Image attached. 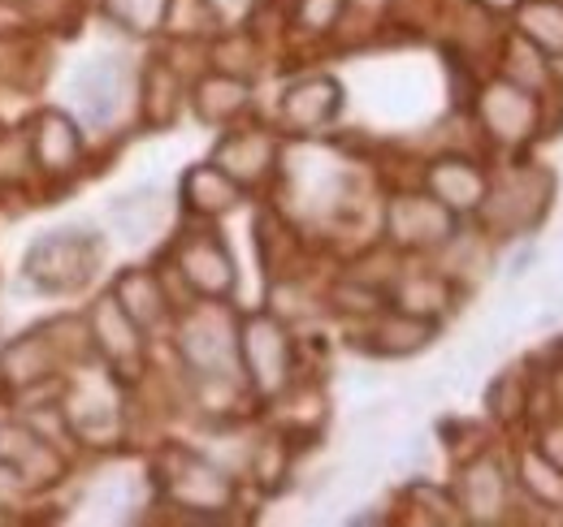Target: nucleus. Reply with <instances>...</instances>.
<instances>
[{"label": "nucleus", "mask_w": 563, "mask_h": 527, "mask_svg": "<svg viewBox=\"0 0 563 527\" xmlns=\"http://www.w3.org/2000/svg\"><path fill=\"white\" fill-rule=\"evenodd\" d=\"M100 260H104V243L91 229H57L31 243L22 272L44 294H74L91 281Z\"/></svg>", "instance_id": "nucleus-1"}, {"label": "nucleus", "mask_w": 563, "mask_h": 527, "mask_svg": "<svg viewBox=\"0 0 563 527\" xmlns=\"http://www.w3.org/2000/svg\"><path fill=\"white\" fill-rule=\"evenodd\" d=\"M87 333L96 355L104 359V368L113 372V381H140L143 372V329L122 312V303L113 294L96 299L87 312Z\"/></svg>", "instance_id": "nucleus-2"}, {"label": "nucleus", "mask_w": 563, "mask_h": 527, "mask_svg": "<svg viewBox=\"0 0 563 527\" xmlns=\"http://www.w3.org/2000/svg\"><path fill=\"white\" fill-rule=\"evenodd\" d=\"M239 359L256 394H278L290 381V337L274 316H247L239 329Z\"/></svg>", "instance_id": "nucleus-3"}, {"label": "nucleus", "mask_w": 563, "mask_h": 527, "mask_svg": "<svg viewBox=\"0 0 563 527\" xmlns=\"http://www.w3.org/2000/svg\"><path fill=\"white\" fill-rule=\"evenodd\" d=\"M0 467L18 475L22 489H44L66 475V459L53 450L48 437L31 428V419H4L0 424Z\"/></svg>", "instance_id": "nucleus-4"}, {"label": "nucleus", "mask_w": 563, "mask_h": 527, "mask_svg": "<svg viewBox=\"0 0 563 527\" xmlns=\"http://www.w3.org/2000/svg\"><path fill=\"white\" fill-rule=\"evenodd\" d=\"M178 346L191 372L200 377H234V359H239V333L230 329V321L221 312H196L187 316V325L178 329Z\"/></svg>", "instance_id": "nucleus-5"}, {"label": "nucleus", "mask_w": 563, "mask_h": 527, "mask_svg": "<svg viewBox=\"0 0 563 527\" xmlns=\"http://www.w3.org/2000/svg\"><path fill=\"white\" fill-rule=\"evenodd\" d=\"M161 489L169 502L187 506V511H225L230 497H234V484L212 467V462L196 459V455H183L174 450L165 467H161Z\"/></svg>", "instance_id": "nucleus-6"}, {"label": "nucleus", "mask_w": 563, "mask_h": 527, "mask_svg": "<svg viewBox=\"0 0 563 527\" xmlns=\"http://www.w3.org/2000/svg\"><path fill=\"white\" fill-rule=\"evenodd\" d=\"M31 160L40 173H48L53 182L74 178L78 165H82V131L70 113L62 109H44L35 122H31Z\"/></svg>", "instance_id": "nucleus-7"}, {"label": "nucleus", "mask_w": 563, "mask_h": 527, "mask_svg": "<svg viewBox=\"0 0 563 527\" xmlns=\"http://www.w3.org/2000/svg\"><path fill=\"white\" fill-rule=\"evenodd\" d=\"M174 264H178L183 281L196 294H205V299H225L234 290V281H239L234 277V260H230V251H225V243L217 234H191V238H183L178 251H174Z\"/></svg>", "instance_id": "nucleus-8"}, {"label": "nucleus", "mask_w": 563, "mask_h": 527, "mask_svg": "<svg viewBox=\"0 0 563 527\" xmlns=\"http://www.w3.org/2000/svg\"><path fill=\"white\" fill-rule=\"evenodd\" d=\"M386 234L399 247H433L455 234V212L433 195H399L386 212Z\"/></svg>", "instance_id": "nucleus-9"}, {"label": "nucleus", "mask_w": 563, "mask_h": 527, "mask_svg": "<svg viewBox=\"0 0 563 527\" xmlns=\"http://www.w3.org/2000/svg\"><path fill=\"white\" fill-rule=\"evenodd\" d=\"M339 109H343V87L330 74L299 78L282 96V122L290 131H321V126H330L339 117Z\"/></svg>", "instance_id": "nucleus-10"}, {"label": "nucleus", "mask_w": 563, "mask_h": 527, "mask_svg": "<svg viewBox=\"0 0 563 527\" xmlns=\"http://www.w3.org/2000/svg\"><path fill=\"white\" fill-rule=\"evenodd\" d=\"M57 372V350L44 333H22L0 350V377L9 390H35Z\"/></svg>", "instance_id": "nucleus-11"}, {"label": "nucleus", "mask_w": 563, "mask_h": 527, "mask_svg": "<svg viewBox=\"0 0 563 527\" xmlns=\"http://www.w3.org/2000/svg\"><path fill=\"white\" fill-rule=\"evenodd\" d=\"M482 122L490 126L494 138L516 143V138H525V134L533 131L538 104H533V96H529L525 87H516V82H494L490 91L482 96Z\"/></svg>", "instance_id": "nucleus-12"}, {"label": "nucleus", "mask_w": 563, "mask_h": 527, "mask_svg": "<svg viewBox=\"0 0 563 527\" xmlns=\"http://www.w3.org/2000/svg\"><path fill=\"white\" fill-rule=\"evenodd\" d=\"M429 195L446 203L451 212H473L486 203V178L464 156H442L429 165Z\"/></svg>", "instance_id": "nucleus-13"}, {"label": "nucleus", "mask_w": 563, "mask_h": 527, "mask_svg": "<svg viewBox=\"0 0 563 527\" xmlns=\"http://www.w3.org/2000/svg\"><path fill=\"white\" fill-rule=\"evenodd\" d=\"M274 156H278V143H274L269 134L243 131V134H225V138H221L212 165L225 169L239 187H247V182H261V178L274 169Z\"/></svg>", "instance_id": "nucleus-14"}, {"label": "nucleus", "mask_w": 563, "mask_h": 527, "mask_svg": "<svg viewBox=\"0 0 563 527\" xmlns=\"http://www.w3.org/2000/svg\"><path fill=\"white\" fill-rule=\"evenodd\" d=\"M74 91H78L87 117H91L96 126H104V122H113L118 109H122V96H126V66H122L118 57H104V61L87 66L74 78Z\"/></svg>", "instance_id": "nucleus-15"}, {"label": "nucleus", "mask_w": 563, "mask_h": 527, "mask_svg": "<svg viewBox=\"0 0 563 527\" xmlns=\"http://www.w3.org/2000/svg\"><path fill=\"white\" fill-rule=\"evenodd\" d=\"M113 299L122 303V312H126L140 329H156V325H165V316H169L165 290H161L156 272H147V268H126V272L113 281Z\"/></svg>", "instance_id": "nucleus-16"}, {"label": "nucleus", "mask_w": 563, "mask_h": 527, "mask_svg": "<svg viewBox=\"0 0 563 527\" xmlns=\"http://www.w3.org/2000/svg\"><path fill=\"white\" fill-rule=\"evenodd\" d=\"M239 191L243 187L225 169H217V165H196V169L183 173V203L196 216H221V212H230L239 203Z\"/></svg>", "instance_id": "nucleus-17"}, {"label": "nucleus", "mask_w": 563, "mask_h": 527, "mask_svg": "<svg viewBox=\"0 0 563 527\" xmlns=\"http://www.w3.org/2000/svg\"><path fill=\"white\" fill-rule=\"evenodd\" d=\"M433 337V321L429 316H412V312H399V316H386L377 329L368 333V350L373 355H417L421 346H429Z\"/></svg>", "instance_id": "nucleus-18"}, {"label": "nucleus", "mask_w": 563, "mask_h": 527, "mask_svg": "<svg viewBox=\"0 0 563 527\" xmlns=\"http://www.w3.org/2000/svg\"><path fill=\"white\" fill-rule=\"evenodd\" d=\"M247 109V82L243 78H230V74H212L196 87V113L200 122L221 126L230 117H239Z\"/></svg>", "instance_id": "nucleus-19"}, {"label": "nucleus", "mask_w": 563, "mask_h": 527, "mask_svg": "<svg viewBox=\"0 0 563 527\" xmlns=\"http://www.w3.org/2000/svg\"><path fill=\"white\" fill-rule=\"evenodd\" d=\"M516 26H520V35H525L533 48H542V53H551V57H563V4L560 0H525V4L516 9Z\"/></svg>", "instance_id": "nucleus-20"}, {"label": "nucleus", "mask_w": 563, "mask_h": 527, "mask_svg": "<svg viewBox=\"0 0 563 527\" xmlns=\"http://www.w3.org/2000/svg\"><path fill=\"white\" fill-rule=\"evenodd\" d=\"M503 497H507V480L498 475L494 462H473L464 471V511L482 524H494L498 511H503Z\"/></svg>", "instance_id": "nucleus-21"}, {"label": "nucleus", "mask_w": 563, "mask_h": 527, "mask_svg": "<svg viewBox=\"0 0 563 527\" xmlns=\"http://www.w3.org/2000/svg\"><path fill=\"white\" fill-rule=\"evenodd\" d=\"M104 4V18L122 31H135V35H152L165 26V13H169V0H100Z\"/></svg>", "instance_id": "nucleus-22"}, {"label": "nucleus", "mask_w": 563, "mask_h": 527, "mask_svg": "<svg viewBox=\"0 0 563 527\" xmlns=\"http://www.w3.org/2000/svg\"><path fill=\"white\" fill-rule=\"evenodd\" d=\"M178 113V82L165 66H152L143 74V117L152 126H169Z\"/></svg>", "instance_id": "nucleus-23"}, {"label": "nucleus", "mask_w": 563, "mask_h": 527, "mask_svg": "<svg viewBox=\"0 0 563 527\" xmlns=\"http://www.w3.org/2000/svg\"><path fill=\"white\" fill-rule=\"evenodd\" d=\"M507 61H511V82H516V87H525V91H533V87H542V82L551 78V69L542 66V48H533L525 35H520V40H511Z\"/></svg>", "instance_id": "nucleus-24"}, {"label": "nucleus", "mask_w": 563, "mask_h": 527, "mask_svg": "<svg viewBox=\"0 0 563 527\" xmlns=\"http://www.w3.org/2000/svg\"><path fill=\"white\" fill-rule=\"evenodd\" d=\"M520 480L529 493H538L542 502H560L563 497V471L555 462L538 459V455H525L520 459Z\"/></svg>", "instance_id": "nucleus-25"}, {"label": "nucleus", "mask_w": 563, "mask_h": 527, "mask_svg": "<svg viewBox=\"0 0 563 527\" xmlns=\"http://www.w3.org/2000/svg\"><path fill=\"white\" fill-rule=\"evenodd\" d=\"M113 212H118V221L131 229V238H143L156 221H161V208H156V199L152 195H126L113 203Z\"/></svg>", "instance_id": "nucleus-26"}, {"label": "nucleus", "mask_w": 563, "mask_h": 527, "mask_svg": "<svg viewBox=\"0 0 563 527\" xmlns=\"http://www.w3.org/2000/svg\"><path fill=\"white\" fill-rule=\"evenodd\" d=\"M343 4L347 0H299V26L321 35V31H330L343 18Z\"/></svg>", "instance_id": "nucleus-27"}, {"label": "nucleus", "mask_w": 563, "mask_h": 527, "mask_svg": "<svg viewBox=\"0 0 563 527\" xmlns=\"http://www.w3.org/2000/svg\"><path fill=\"white\" fill-rule=\"evenodd\" d=\"M209 0H169V13H165V26L178 31V35H191V31H205L200 22L209 18Z\"/></svg>", "instance_id": "nucleus-28"}, {"label": "nucleus", "mask_w": 563, "mask_h": 527, "mask_svg": "<svg viewBox=\"0 0 563 527\" xmlns=\"http://www.w3.org/2000/svg\"><path fill=\"white\" fill-rule=\"evenodd\" d=\"M339 307L373 316V312H382V294L377 290H360V285H339Z\"/></svg>", "instance_id": "nucleus-29"}, {"label": "nucleus", "mask_w": 563, "mask_h": 527, "mask_svg": "<svg viewBox=\"0 0 563 527\" xmlns=\"http://www.w3.org/2000/svg\"><path fill=\"white\" fill-rule=\"evenodd\" d=\"M490 406L507 419V415H516L520 411V390H516V381L511 377H503V381H494L490 390Z\"/></svg>", "instance_id": "nucleus-30"}, {"label": "nucleus", "mask_w": 563, "mask_h": 527, "mask_svg": "<svg viewBox=\"0 0 563 527\" xmlns=\"http://www.w3.org/2000/svg\"><path fill=\"white\" fill-rule=\"evenodd\" d=\"M252 4L256 0H209L212 18H221V22H243L252 13Z\"/></svg>", "instance_id": "nucleus-31"}, {"label": "nucleus", "mask_w": 563, "mask_h": 527, "mask_svg": "<svg viewBox=\"0 0 563 527\" xmlns=\"http://www.w3.org/2000/svg\"><path fill=\"white\" fill-rule=\"evenodd\" d=\"M542 441H547V446H542V450H547L542 459H547V462H555V467H560V471H563V428H551V433H547Z\"/></svg>", "instance_id": "nucleus-32"}, {"label": "nucleus", "mask_w": 563, "mask_h": 527, "mask_svg": "<svg viewBox=\"0 0 563 527\" xmlns=\"http://www.w3.org/2000/svg\"><path fill=\"white\" fill-rule=\"evenodd\" d=\"M529 264H533V247H525L520 256H511V264H507V272H511V277H520V272H529Z\"/></svg>", "instance_id": "nucleus-33"}, {"label": "nucleus", "mask_w": 563, "mask_h": 527, "mask_svg": "<svg viewBox=\"0 0 563 527\" xmlns=\"http://www.w3.org/2000/svg\"><path fill=\"white\" fill-rule=\"evenodd\" d=\"M0 524H13V515H4V506H0Z\"/></svg>", "instance_id": "nucleus-34"}, {"label": "nucleus", "mask_w": 563, "mask_h": 527, "mask_svg": "<svg viewBox=\"0 0 563 527\" xmlns=\"http://www.w3.org/2000/svg\"><path fill=\"white\" fill-rule=\"evenodd\" d=\"M364 4H382V0H364Z\"/></svg>", "instance_id": "nucleus-35"}]
</instances>
